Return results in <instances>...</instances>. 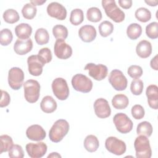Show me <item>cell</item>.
Instances as JSON below:
<instances>
[{
	"label": "cell",
	"mask_w": 158,
	"mask_h": 158,
	"mask_svg": "<svg viewBox=\"0 0 158 158\" xmlns=\"http://www.w3.org/2000/svg\"><path fill=\"white\" fill-rule=\"evenodd\" d=\"M46 10L48 14L51 17L59 20L66 19L67 10L65 7L57 2H52L49 4Z\"/></svg>",
	"instance_id": "cell-15"
},
{
	"label": "cell",
	"mask_w": 158,
	"mask_h": 158,
	"mask_svg": "<svg viewBox=\"0 0 158 158\" xmlns=\"http://www.w3.org/2000/svg\"><path fill=\"white\" fill-rule=\"evenodd\" d=\"M48 157H61V156L57 152H51L48 156Z\"/></svg>",
	"instance_id": "cell-49"
},
{
	"label": "cell",
	"mask_w": 158,
	"mask_h": 158,
	"mask_svg": "<svg viewBox=\"0 0 158 158\" xmlns=\"http://www.w3.org/2000/svg\"><path fill=\"white\" fill-rule=\"evenodd\" d=\"M46 2V0H43V1H39V0H36V1H31L30 3L32 4L33 5H34L35 6H41L42 4H43L44 3Z\"/></svg>",
	"instance_id": "cell-47"
},
{
	"label": "cell",
	"mask_w": 158,
	"mask_h": 158,
	"mask_svg": "<svg viewBox=\"0 0 158 158\" xmlns=\"http://www.w3.org/2000/svg\"><path fill=\"white\" fill-rule=\"evenodd\" d=\"M9 156L11 158H23L24 152L22 146L19 144H14L9 151Z\"/></svg>",
	"instance_id": "cell-42"
},
{
	"label": "cell",
	"mask_w": 158,
	"mask_h": 158,
	"mask_svg": "<svg viewBox=\"0 0 158 158\" xmlns=\"http://www.w3.org/2000/svg\"><path fill=\"white\" fill-rule=\"evenodd\" d=\"M0 154H2L4 152L9 151L14 145L12 138L7 135H1L0 136Z\"/></svg>",
	"instance_id": "cell-36"
},
{
	"label": "cell",
	"mask_w": 158,
	"mask_h": 158,
	"mask_svg": "<svg viewBox=\"0 0 158 158\" xmlns=\"http://www.w3.org/2000/svg\"><path fill=\"white\" fill-rule=\"evenodd\" d=\"M146 35L151 39H157L158 38V23L153 22L148 24L146 27Z\"/></svg>",
	"instance_id": "cell-39"
},
{
	"label": "cell",
	"mask_w": 158,
	"mask_h": 158,
	"mask_svg": "<svg viewBox=\"0 0 158 158\" xmlns=\"http://www.w3.org/2000/svg\"><path fill=\"white\" fill-rule=\"evenodd\" d=\"M52 92L56 97L61 101L67 99L69 96V88L66 80L62 78H56L51 85Z\"/></svg>",
	"instance_id": "cell-7"
},
{
	"label": "cell",
	"mask_w": 158,
	"mask_h": 158,
	"mask_svg": "<svg viewBox=\"0 0 158 158\" xmlns=\"http://www.w3.org/2000/svg\"><path fill=\"white\" fill-rule=\"evenodd\" d=\"M2 17L6 22L10 24L18 22L20 19L19 13L17 10L13 9H9L5 10L3 13Z\"/></svg>",
	"instance_id": "cell-29"
},
{
	"label": "cell",
	"mask_w": 158,
	"mask_h": 158,
	"mask_svg": "<svg viewBox=\"0 0 158 158\" xmlns=\"http://www.w3.org/2000/svg\"><path fill=\"white\" fill-rule=\"evenodd\" d=\"M95 114L100 118L109 117L111 114V109L108 101L104 98L97 99L94 103Z\"/></svg>",
	"instance_id": "cell-14"
},
{
	"label": "cell",
	"mask_w": 158,
	"mask_h": 158,
	"mask_svg": "<svg viewBox=\"0 0 158 158\" xmlns=\"http://www.w3.org/2000/svg\"><path fill=\"white\" fill-rule=\"evenodd\" d=\"M134 147L137 158H150L151 157L152 150L148 137L143 135L136 137L134 142Z\"/></svg>",
	"instance_id": "cell-3"
},
{
	"label": "cell",
	"mask_w": 158,
	"mask_h": 158,
	"mask_svg": "<svg viewBox=\"0 0 158 158\" xmlns=\"http://www.w3.org/2000/svg\"><path fill=\"white\" fill-rule=\"evenodd\" d=\"M145 2L150 6H156L158 4L157 1H145Z\"/></svg>",
	"instance_id": "cell-48"
},
{
	"label": "cell",
	"mask_w": 158,
	"mask_h": 158,
	"mask_svg": "<svg viewBox=\"0 0 158 158\" xmlns=\"http://www.w3.org/2000/svg\"><path fill=\"white\" fill-rule=\"evenodd\" d=\"M26 151L31 158H41L44 156L47 151V145L43 142L36 143H29L26 146Z\"/></svg>",
	"instance_id": "cell-13"
},
{
	"label": "cell",
	"mask_w": 158,
	"mask_h": 158,
	"mask_svg": "<svg viewBox=\"0 0 158 158\" xmlns=\"http://www.w3.org/2000/svg\"><path fill=\"white\" fill-rule=\"evenodd\" d=\"M127 73L132 78L137 79L142 76L143 69L139 65H132L128 67L127 70Z\"/></svg>",
	"instance_id": "cell-41"
},
{
	"label": "cell",
	"mask_w": 158,
	"mask_h": 158,
	"mask_svg": "<svg viewBox=\"0 0 158 158\" xmlns=\"http://www.w3.org/2000/svg\"><path fill=\"white\" fill-rule=\"evenodd\" d=\"M15 33L19 39H28L31 35L32 28L28 23H22L15 27Z\"/></svg>",
	"instance_id": "cell-23"
},
{
	"label": "cell",
	"mask_w": 158,
	"mask_h": 158,
	"mask_svg": "<svg viewBox=\"0 0 158 158\" xmlns=\"http://www.w3.org/2000/svg\"><path fill=\"white\" fill-rule=\"evenodd\" d=\"M129 104L128 97L123 94L115 95L112 99V104L116 109H124Z\"/></svg>",
	"instance_id": "cell-24"
},
{
	"label": "cell",
	"mask_w": 158,
	"mask_h": 158,
	"mask_svg": "<svg viewBox=\"0 0 158 158\" xmlns=\"http://www.w3.org/2000/svg\"><path fill=\"white\" fill-rule=\"evenodd\" d=\"M109 81L112 86L117 91L125 90L127 87L128 81L121 70L114 69L109 76Z\"/></svg>",
	"instance_id": "cell-8"
},
{
	"label": "cell",
	"mask_w": 158,
	"mask_h": 158,
	"mask_svg": "<svg viewBox=\"0 0 158 158\" xmlns=\"http://www.w3.org/2000/svg\"><path fill=\"white\" fill-rule=\"evenodd\" d=\"M52 34L57 40H64L68 36V30L62 25H56L52 28Z\"/></svg>",
	"instance_id": "cell-35"
},
{
	"label": "cell",
	"mask_w": 158,
	"mask_h": 158,
	"mask_svg": "<svg viewBox=\"0 0 158 158\" xmlns=\"http://www.w3.org/2000/svg\"><path fill=\"white\" fill-rule=\"evenodd\" d=\"M135 17L140 22L145 23L151 19V13L149 10L145 7H139L135 11Z\"/></svg>",
	"instance_id": "cell-34"
},
{
	"label": "cell",
	"mask_w": 158,
	"mask_h": 158,
	"mask_svg": "<svg viewBox=\"0 0 158 158\" xmlns=\"http://www.w3.org/2000/svg\"><path fill=\"white\" fill-rule=\"evenodd\" d=\"M96 28L90 25H85L80 27L78 30V36L85 43H90L94 40L96 37Z\"/></svg>",
	"instance_id": "cell-19"
},
{
	"label": "cell",
	"mask_w": 158,
	"mask_h": 158,
	"mask_svg": "<svg viewBox=\"0 0 158 158\" xmlns=\"http://www.w3.org/2000/svg\"><path fill=\"white\" fill-rule=\"evenodd\" d=\"M105 147L109 152L117 156L123 154L127 149L125 142L114 136H109L106 139Z\"/></svg>",
	"instance_id": "cell-9"
},
{
	"label": "cell",
	"mask_w": 158,
	"mask_h": 158,
	"mask_svg": "<svg viewBox=\"0 0 158 158\" xmlns=\"http://www.w3.org/2000/svg\"><path fill=\"white\" fill-rule=\"evenodd\" d=\"M150 65L152 69H153L155 70H158V66H157V55L156 54L151 60L150 62Z\"/></svg>",
	"instance_id": "cell-46"
},
{
	"label": "cell",
	"mask_w": 158,
	"mask_h": 158,
	"mask_svg": "<svg viewBox=\"0 0 158 158\" xmlns=\"http://www.w3.org/2000/svg\"><path fill=\"white\" fill-rule=\"evenodd\" d=\"M85 70H88L89 75L97 81H101L104 79L108 73L107 67L103 64H95L94 63H88L84 67Z\"/></svg>",
	"instance_id": "cell-11"
},
{
	"label": "cell",
	"mask_w": 158,
	"mask_h": 158,
	"mask_svg": "<svg viewBox=\"0 0 158 158\" xmlns=\"http://www.w3.org/2000/svg\"><path fill=\"white\" fill-rule=\"evenodd\" d=\"M84 20L83 12L80 9H75L72 10L70 16V22L73 25L81 24Z\"/></svg>",
	"instance_id": "cell-32"
},
{
	"label": "cell",
	"mask_w": 158,
	"mask_h": 158,
	"mask_svg": "<svg viewBox=\"0 0 158 158\" xmlns=\"http://www.w3.org/2000/svg\"><path fill=\"white\" fill-rule=\"evenodd\" d=\"M10 101V97L9 93L4 90H1V98L0 101L1 107H4L7 106Z\"/></svg>",
	"instance_id": "cell-44"
},
{
	"label": "cell",
	"mask_w": 158,
	"mask_h": 158,
	"mask_svg": "<svg viewBox=\"0 0 158 158\" xmlns=\"http://www.w3.org/2000/svg\"><path fill=\"white\" fill-rule=\"evenodd\" d=\"M120 6L125 9H130L132 6V1L131 0H118V1Z\"/></svg>",
	"instance_id": "cell-45"
},
{
	"label": "cell",
	"mask_w": 158,
	"mask_h": 158,
	"mask_svg": "<svg viewBox=\"0 0 158 158\" xmlns=\"http://www.w3.org/2000/svg\"><path fill=\"white\" fill-rule=\"evenodd\" d=\"M28 69L30 74L38 77L43 72V67L45 65L38 55H31L27 59Z\"/></svg>",
	"instance_id": "cell-16"
},
{
	"label": "cell",
	"mask_w": 158,
	"mask_h": 158,
	"mask_svg": "<svg viewBox=\"0 0 158 158\" xmlns=\"http://www.w3.org/2000/svg\"><path fill=\"white\" fill-rule=\"evenodd\" d=\"M24 96L27 102L30 103L36 102L40 94V85L35 80H27L23 83Z\"/></svg>",
	"instance_id": "cell-4"
},
{
	"label": "cell",
	"mask_w": 158,
	"mask_h": 158,
	"mask_svg": "<svg viewBox=\"0 0 158 158\" xmlns=\"http://www.w3.org/2000/svg\"><path fill=\"white\" fill-rule=\"evenodd\" d=\"M86 17L90 22H98L102 19L101 11L96 7H90L87 10Z\"/></svg>",
	"instance_id": "cell-31"
},
{
	"label": "cell",
	"mask_w": 158,
	"mask_h": 158,
	"mask_svg": "<svg viewBox=\"0 0 158 158\" xmlns=\"http://www.w3.org/2000/svg\"><path fill=\"white\" fill-rule=\"evenodd\" d=\"M84 147L86 151L89 152H93L97 151L99 146V142L98 138L93 135H88L84 140Z\"/></svg>",
	"instance_id": "cell-25"
},
{
	"label": "cell",
	"mask_w": 158,
	"mask_h": 158,
	"mask_svg": "<svg viewBox=\"0 0 158 158\" xmlns=\"http://www.w3.org/2000/svg\"><path fill=\"white\" fill-rule=\"evenodd\" d=\"M54 51L56 57L60 59H67L72 54V49L71 46L65 43L64 40H56Z\"/></svg>",
	"instance_id": "cell-12"
},
{
	"label": "cell",
	"mask_w": 158,
	"mask_h": 158,
	"mask_svg": "<svg viewBox=\"0 0 158 158\" xmlns=\"http://www.w3.org/2000/svg\"><path fill=\"white\" fill-rule=\"evenodd\" d=\"M33 48V42L30 38L22 40L18 38L14 44V50L17 54L25 55Z\"/></svg>",
	"instance_id": "cell-18"
},
{
	"label": "cell",
	"mask_w": 158,
	"mask_h": 158,
	"mask_svg": "<svg viewBox=\"0 0 158 158\" xmlns=\"http://www.w3.org/2000/svg\"><path fill=\"white\" fill-rule=\"evenodd\" d=\"M36 12L37 9L36 6H35L30 2L25 4L22 9V14L23 15V17L25 19L28 20L33 19L35 17Z\"/></svg>",
	"instance_id": "cell-30"
},
{
	"label": "cell",
	"mask_w": 158,
	"mask_h": 158,
	"mask_svg": "<svg viewBox=\"0 0 158 158\" xmlns=\"http://www.w3.org/2000/svg\"><path fill=\"white\" fill-rule=\"evenodd\" d=\"M57 106L56 101L51 96H44L40 103V107L41 110L44 112L48 114L54 112L57 109Z\"/></svg>",
	"instance_id": "cell-22"
},
{
	"label": "cell",
	"mask_w": 158,
	"mask_h": 158,
	"mask_svg": "<svg viewBox=\"0 0 158 158\" xmlns=\"http://www.w3.org/2000/svg\"><path fill=\"white\" fill-rule=\"evenodd\" d=\"M142 33L141 26L136 23L130 24L127 29V35L128 37L132 40L138 39Z\"/></svg>",
	"instance_id": "cell-26"
},
{
	"label": "cell",
	"mask_w": 158,
	"mask_h": 158,
	"mask_svg": "<svg viewBox=\"0 0 158 158\" xmlns=\"http://www.w3.org/2000/svg\"><path fill=\"white\" fill-rule=\"evenodd\" d=\"M143 82L141 80L137 78L132 80L130 85V90L133 94L135 96L140 95L143 90Z\"/></svg>",
	"instance_id": "cell-38"
},
{
	"label": "cell",
	"mask_w": 158,
	"mask_h": 158,
	"mask_svg": "<svg viewBox=\"0 0 158 158\" xmlns=\"http://www.w3.org/2000/svg\"><path fill=\"white\" fill-rule=\"evenodd\" d=\"M26 135L30 140L40 141L46 138V133L41 126L35 124L28 127L26 130Z\"/></svg>",
	"instance_id": "cell-17"
},
{
	"label": "cell",
	"mask_w": 158,
	"mask_h": 158,
	"mask_svg": "<svg viewBox=\"0 0 158 158\" xmlns=\"http://www.w3.org/2000/svg\"><path fill=\"white\" fill-rule=\"evenodd\" d=\"M136 52L137 55L141 58H148L152 53V45L151 43L147 40H141L136 47Z\"/></svg>",
	"instance_id": "cell-21"
},
{
	"label": "cell",
	"mask_w": 158,
	"mask_h": 158,
	"mask_svg": "<svg viewBox=\"0 0 158 158\" xmlns=\"http://www.w3.org/2000/svg\"><path fill=\"white\" fill-rule=\"evenodd\" d=\"M35 40L39 45L46 44L49 42V35L48 31L43 28H38L35 34Z\"/></svg>",
	"instance_id": "cell-27"
},
{
	"label": "cell",
	"mask_w": 158,
	"mask_h": 158,
	"mask_svg": "<svg viewBox=\"0 0 158 158\" xmlns=\"http://www.w3.org/2000/svg\"><path fill=\"white\" fill-rule=\"evenodd\" d=\"M131 115L136 120H140L143 118L145 114V111L143 107L139 104H136L131 108Z\"/></svg>",
	"instance_id": "cell-43"
},
{
	"label": "cell",
	"mask_w": 158,
	"mask_h": 158,
	"mask_svg": "<svg viewBox=\"0 0 158 158\" xmlns=\"http://www.w3.org/2000/svg\"><path fill=\"white\" fill-rule=\"evenodd\" d=\"M101 3L106 14L110 19L116 23H120L124 20L125 13L117 6L115 1L103 0Z\"/></svg>",
	"instance_id": "cell-2"
},
{
	"label": "cell",
	"mask_w": 158,
	"mask_h": 158,
	"mask_svg": "<svg viewBox=\"0 0 158 158\" xmlns=\"http://www.w3.org/2000/svg\"><path fill=\"white\" fill-rule=\"evenodd\" d=\"M12 31L8 28H4L0 32V43L2 46H7L12 41Z\"/></svg>",
	"instance_id": "cell-37"
},
{
	"label": "cell",
	"mask_w": 158,
	"mask_h": 158,
	"mask_svg": "<svg viewBox=\"0 0 158 158\" xmlns=\"http://www.w3.org/2000/svg\"><path fill=\"white\" fill-rule=\"evenodd\" d=\"M38 56L44 64L50 62L52 60L51 51L48 48H43L40 49Z\"/></svg>",
	"instance_id": "cell-40"
},
{
	"label": "cell",
	"mask_w": 158,
	"mask_h": 158,
	"mask_svg": "<svg viewBox=\"0 0 158 158\" xmlns=\"http://www.w3.org/2000/svg\"><path fill=\"white\" fill-rule=\"evenodd\" d=\"M72 85L77 91L87 93L93 88V82L88 77L81 73L75 75L72 78Z\"/></svg>",
	"instance_id": "cell-5"
},
{
	"label": "cell",
	"mask_w": 158,
	"mask_h": 158,
	"mask_svg": "<svg viewBox=\"0 0 158 158\" xmlns=\"http://www.w3.org/2000/svg\"><path fill=\"white\" fill-rule=\"evenodd\" d=\"M146 94L149 107L153 109H158V87L156 85H151L146 88Z\"/></svg>",
	"instance_id": "cell-20"
},
{
	"label": "cell",
	"mask_w": 158,
	"mask_h": 158,
	"mask_svg": "<svg viewBox=\"0 0 158 158\" xmlns=\"http://www.w3.org/2000/svg\"><path fill=\"white\" fill-rule=\"evenodd\" d=\"M70 126L64 119L56 120L49 131V138L52 142L59 143L68 133Z\"/></svg>",
	"instance_id": "cell-1"
},
{
	"label": "cell",
	"mask_w": 158,
	"mask_h": 158,
	"mask_svg": "<svg viewBox=\"0 0 158 158\" xmlns=\"http://www.w3.org/2000/svg\"><path fill=\"white\" fill-rule=\"evenodd\" d=\"M24 73L19 67H12L9 70L8 83L14 90L19 89L23 84Z\"/></svg>",
	"instance_id": "cell-10"
},
{
	"label": "cell",
	"mask_w": 158,
	"mask_h": 158,
	"mask_svg": "<svg viewBox=\"0 0 158 158\" xmlns=\"http://www.w3.org/2000/svg\"><path fill=\"white\" fill-rule=\"evenodd\" d=\"M99 31L101 36L107 37L112 34L114 31V25L109 21L105 20L99 25Z\"/></svg>",
	"instance_id": "cell-33"
},
{
	"label": "cell",
	"mask_w": 158,
	"mask_h": 158,
	"mask_svg": "<svg viewBox=\"0 0 158 158\" xmlns=\"http://www.w3.org/2000/svg\"><path fill=\"white\" fill-rule=\"evenodd\" d=\"M152 125L147 121H143L139 123L136 128V133L138 135H143L146 137H149L152 133Z\"/></svg>",
	"instance_id": "cell-28"
},
{
	"label": "cell",
	"mask_w": 158,
	"mask_h": 158,
	"mask_svg": "<svg viewBox=\"0 0 158 158\" xmlns=\"http://www.w3.org/2000/svg\"><path fill=\"white\" fill-rule=\"evenodd\" d=\"M113 122L117 131L123 134H126L131 131L133 123L131 120L124 113H117L114 118Z\"/></svg>",
	"instance_id": "cell-6"
}]
</instances>
